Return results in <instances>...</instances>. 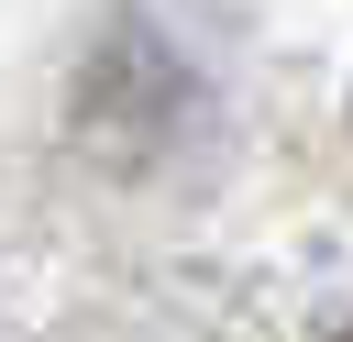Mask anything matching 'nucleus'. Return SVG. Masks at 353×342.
<instances>
[{
	"label": "nucleus",
	"instance_id": "f257e3e1",
	"mask_svg": "<svg viewBox=\"0 0 353 342\" xmlns=\"http://www.w3.org/2000/svg\"><path fill=\"white\" fill-rule=\"evenodd\" d=\"M342 342H353V331H342Z\"/></svg>",
	"mask_w": 353,
	"mask_h": 342
}]
</instances>
